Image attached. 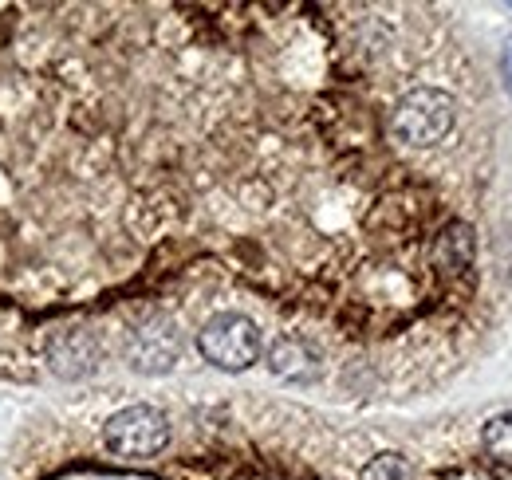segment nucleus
<instances>
[{
    "label": "nucleus",
    "instance_id": "obj_8",
    "mask_svg": "<svg viewBox=\"0 0 512 480\" xmlns=\"http://www.w3.org/2000/svg\"><path fill=\"white\" fill-rule=\"evenodd\" d=\"M481 445H485L489 457L512 461V410H501L481 425Z\"/></svg>",
    "mask_w": 512,
    "mask_h": 480
},
{
    "label": "nucleus",
    "instance_id": "obj_10",
    "mask_svg": "<svg viewBox=\"0 0 512 480\" xmlns=\"http://www.w3.org/2000/svg\"><path fill=\"white\" fill-rule=\"evenodd\" d=\"M501 75H505V91L512 95V36L505 40V48H501Z\"/></svg>",
    "mask_w": 512,
    "mask_h": 480
},
{
    "label": "nucleus",
    "instance_id": "obj_5",
    "mask_svg": "<svg viewBox=\"0 0 512 480\" xmlns=\"http://www.w3.org/2000/svg\"><path fill=\"white\" fill-rule=\"evenodd\" d=\"M48 366L60 378H87L99 366V339L91 331H79V327L60 331L48 343Z\"/></svg>",
    "mask_w": 512,
    "mask_h": 480
},
{
    "label": "nucleus",
    "instance_id": "obj_9",
    "mask_svg": "<svg viewBox=\"0 0 512 480\" xmlns=\"http://www.w3.org/2000/svg\"><path fill=\"white\" fill-rule=\"evenodd\" d=\"M363 480H414V465L402 453H379L363 469Z\"/></svg>",
    "mask_w": 512,
    "mask_h": 480
},
{
    "label": "nucleus",
    "instance_id": "obj_2",
    "mask_svg": "<svg viewBox=\"0 0 512 480\" xmlns=\"http://www.w3.org/2000/svg\"><path fill=\"white\" fill-rule=\"evenodd\" d=\"M197 351L217 370H249L260 359V331L249 315L221 311L197 331Z\"/></svg>",
    "mask_w": 512,
    "mask_h": 480
},
{
    "label": "nucleus",
    "instance_id": "obj_3",
    "mask_svg": "<svg viewBox=\"0 0 512 480\" xmlns=\"http://www.w3.org/2000/svg\"><path fill=\"white\" fill-rule=\"evenodd\" d=\"M103 441L111 453L130 457V461H146L158 457L170 445V421L154 406H127L119 414H111L103 425Z\"/></svg>",
    "mask_w": 512,
    "mask_h": 480
},
{
    "label": "nucleus",
    "instance_id": "obj_4",
    "mask_svg": "<svg viewBox=\"0 0 512 480\" xmlns=\"http://www.w3.org/2000/svg\"><path fill=\"white\" fill-rule=\"evenodd\" d=\"M178 355H182V335H178L174 319L150 315L146 323L134 327V335H130V366L138 374H166V370H174Z\"/></svg>",
    "mask_w": 512,
    "mask_h": 480
},
{
    "label": "nucleus",
    "instance_id": "obj_6",
    "mask_svg": "<svg viewBox=\"0 0 512 480\" xmlns=\"http://www.w3.org/2000/svg\"><path fill=\"white\" fill-rule=\"evenodd\" d=\"M268 370L284 382H316L320 378V355L296 339V335H280L272 347H268Z\"/></svg>",
    "mask_w": 512,
    "mask_h": 480
},
{
    "label": "nucleus",
    "instance_id": "obj_1",
    "mask_svg": "<svg viewBox=\"0 0 512 480\" xmlns=\"http://www.w3.org/2000/svg\"><path fill=\"white\" fill-rule=\"evenodd\" d=\"M453 99L442 87H414L398 99L394 115H390V134L406 146H434L442 142L453 126Z\"/></svg>",
    "mask_w": 512,
    "mask_h": 480
},
{
    "label": "nucleus",
    "instance_id": "obj_7",
    "mask_svg": "<svg viewBox=\"0 0 512 480\" xmlns=\"http://www.w3.org/2000/svg\"><path fill=\"white\" fill-rule=\"evenodd\" d=\"M438 260L446 272H461L473 264V229L469 225H449L438 237Z\"/></svg>",
    "mask_w": 512,
    "mask_h": 480
}]
</instances>
